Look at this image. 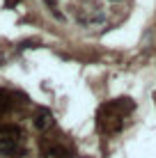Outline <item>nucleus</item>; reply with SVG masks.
I'll use <instances>...</instances> for the list:
<instances>
[{
    "label": "nucleus",
    "mask_w": 156,
    "mask_h": 158,
    "mask_svg": "<svg viewBox=\"0 0 156 158\" xmlns=\"http://www.w3.org/2000/svg\"><path fill=\"white\" fill-rule=\"evenodd\" d=\"M133 103L129 99H120V101H112V103H106L99 112V131L106 135H112L117 133L122 126H124V119L126 115L131 112Z\"/></svg>",
    "instance_id": "nucleus-1"
},
{
    "label": "nucleus",
    "mask_w": 156,
    "mask_h": 158,
    "mask_svg": "<svg viewBox=\"0 0 156 158\" xmlns=\"http://www.w3.org/2000/svg\"><path fill=\"white\" fill-rule=\"evenodd\" d=\"M0 154L19 158L25 154L23 147V131L14 124H0Z\"/></svg>",
    "instance_id": "nucleus-2"
},
{
    "label": "nucleus",
    "mask_w": 156,
    "mask_h": 158,
    "mask_svg": "<svg viewBox=\"0 0 156 158\" xmlns=\"http://www.w3.org/2000/svg\"><path fill=\"white\" fill-rule=\"evenodd\" d=\"M41 154L44 158H71V149L62 142H46Z\"/></svg>",
    "instance_id": "nucleus-3"
},
{
    "label": "nucleus",
    "mask_w": 156,
    "mask_h": 158,
    "mask_svg": "<svg viewBox=\"0 0 156 158\" xmlns=\"http://www.w3.org/2000/svg\"><path fill=\"white\" fill-rule=\"evenodd\" d=\"M35 126L39 128V131H44V128H51V126H53V117H51V112H46V110H39V112H37V117H35Z\"/></svg>",
    "instance_id": "nucleus-4"
},
{
    "label": "nucleus",
    "mask_w": 156,
    "mask_h": 158,
    "mask_svg": "<svg viewBox=\"0 0 156 158\" xmlns=\"http://www.w3.org/2000/svg\"><path fill=\"white\" fill-rule=\"evenodd\" d=\"M14 94L12 92H5V89H0V115H5V112H9L14 108Z\"/></svg>",
    "instance_id": "nucleus-5"
}]
</instances>
